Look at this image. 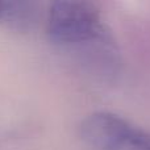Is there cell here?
Returning a JSON list of instances; mask_svg holds the SVG:
<instances>
[{"label":"cell","mask_w":150,"mask_h":150,"mask_svg":"<svg viewBox=\"0 0 150 150\" xmlns=\"http://www.w3.org/2000/svg\"><path fill=\"white\" fill-rule=\"evenodd\" d=\"M34 0H0V23L21 25L30 18Z\"/></svg>","instance_id":"obj_3"},{"label":"cell","mask_w":150,"mask_h":150,"mask_svg":"<svg viewBox=\"0 0 150 150\" xmlns=\"http://www.w3.org/2000/svg\"><path fill=\"white\" fill-rule=\"evenodd\" d=\"M46 32L54 44L63 47H84L112 44L92 0H52Z\"/></svg>","instance_id":"obj_1"},{"label":"cell","mask_w":150,"mask_h":150,"mask_svg":"<svg viewBox=\"0 0 150 150\" xmlns=\"http://www.w3.org/2000/svg\"><path fill=\"white\" fill-rule=\"evenodd\" d=\"M80 138L93 150H150V133L111 112H95L82 121Z\"/></svg>","instance_id":"obj_2"}]
</instances>
